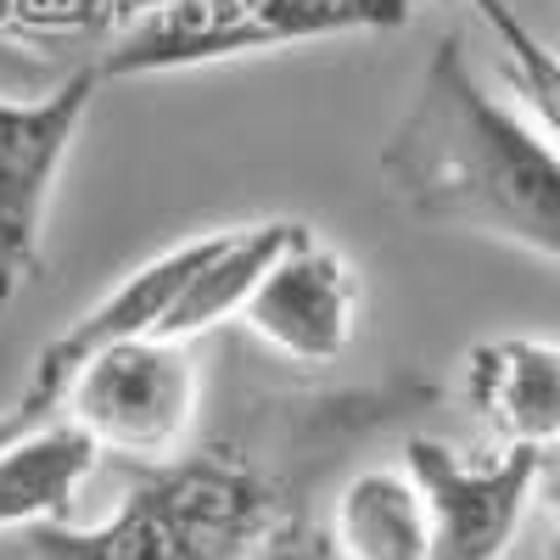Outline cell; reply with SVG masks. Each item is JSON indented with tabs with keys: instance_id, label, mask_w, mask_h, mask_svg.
I'll return each mask as SVG.
<instances>
[{
	"instance_id": "6da1fadb",
	"label": "cell",
	"mask_w": 560,
	"mask_h": 560,
	"mask_svg": "<svg viewBox=\"0 0 560 560\" xmlns=\"http://www.w3.org/2000/svg\"><path fill=\"white\" fill-rule=\"evenodd\" d=\"M382 174L415 219L560 269V147L522 102L482 84L454 34L420 68L382 147Z\"/></svg>"
},
{
	"instance_id": "7a4b0ae2",
	"label": "cell",
	"mask_w": 560,
	"mask_h": 560,
	"mask_svg": "<svg viewBox=\"0 0 560 560\" xmlns=\"http://www.w3.org/2000/svg\"><path fill=\"white\" fill-rule=\"evenodd\" d=\"M264 488L236 459L147 465L96 533L68 522L18 533L12 560H247L264 538Z\"/></svg>"
},
{
	"instance_id": "3957f363",
	"label": "cell",
	"mask_w": 560,
	"mask_h": 560,
	"mask_svg": "<svg viewBox=\"0 0 560 560\" xmlns=\"http://www.w3.org/2000/svg\"><path fill=\"white\" fill-rule=\"evenodd\" d=\"M415 0H152L96 62L102 79H163L314 39L398 34Z\"/></svg>"
},
{
	"instance_id": "277c9868",
	"label": "cell",
	"mask_w": 560,
	"mask_h": 560,
	"mask_svg": "<svg viewBox=\"0 0 560 560\" xmlns=\"http://www.w3.org/2000/svg\"><path fill=\"white\" fill-rule=\"evenodd\" d=\"M197 359L191 342L174 337H140L118 342L73 370L62 387V415L79 432H90L102 454H124L135 465H168L185 448L197 415Z\"/></svg>"
},
{
	"instance_id": "5b68a950",
	"label": "cell",
	"mask_w": 560,
	"mask_h": 560,
	"mask_svg": "<svg viewBox=\"0 0 560 560\" xmlns=\"http://www.w3.org/2000/svg\"><path fill=\"white\" fill-rule=\"evenodd\" d=\"M102 84V68L90 62L39 96H0V314L39 275L57 179L79 147V129Z\"/></svg>"
},
{
	"instance_id": "8992f818",
	"label": "cell",
	"mask_w": 560,
	"mask_h": 560,
	"mask_svg": "<svg viewBox=\"0 0 560 560\" xmlns=\"http://www.w3.org/2000/svg\"><path fill=\"white\" fill-rule=\"evenodd\" d=\"M544 459L533 448H488L459 454L438 438H415L404 448L409 477L427 493L432 516V560H504L538 499Z\"/></svg>"
},
{
	"instance_id": "52a82bcc",
	"label": "cell",
	"mask_w": 560,
	"mask_h": 560,
	"mask_svg": "<svg viewBox=\"0 0 560 560\" xmlns=\"http://www.w3.org/2000/svg\"><path fill=\"white\" fill-rule=\"evenodd\" d=\"M359 275L342 247L298 219L287 247L275 253V264L258 275L253 298L242 303V325L280 359L292 364H331L353 348L359 337Z\"/></svg>"
},
{
	"instance_id": "ba28073f",
	"label": "cell",
	"mask_w": 560,
	"mask_h": 560,
	"mask_svg": "<svg viewBox=\"0 0 560 560\" xmlns=\"http://www.w3.org/2000/svg\"><path fill=\"white\" fill-rule=\"evenodd\" d=\"M208 236H213V230L163 247L158 258H147L140 269H129L102 303H90V308L68 325V331H57L51 342L39 348L23 398L39 404V409H57V404H62V387L73 382V370H79L84 359H96V353H107V348H118V342L163 337V325H168V314H174V303H179V292H185V280L197 275V264H202V253H208Z\"/></svg>"
},
{
	"instance_id": "9c48e42d",
	"label": "cell",
	"mask_w": 560,
	"mask_h": 560,
	"mask_svg": "<svg viewBox=\"0 0 560 560\" xmlns=\"http://www.w3.org/2000/svg\"><path fill=\"white\" fill-rule=\"evenodd\" d=\"M459 393L499 448H560V342L555 337H488L465 353Z\"/></svg>"
},
{
	"instance_id": "30bf717a",
	"label": "cell",
	"mask_w": 560,
	"mask_h": 560,
	"mask_svg": "<svg viewBox=\"0 0 560 560\" xmlns=\"http://www.w3.org/2000/svg\"><path fill=\"white\" fill-rule=\"evenodd\" d=\"M96 465H102V448L62 409L23 427L0 448V544L34 527L68 522V510L84 493V482L96 477Z\"/></svg>"
},
{
	"instance_id": "8fae6325",
	"label": "cell",
	"mask_w": 560,
	"mask_h": 560,
	"mask_svg": "<svg viewBox=\"0 0 560 560\" xmlns=\"http://www.w3.org/2000/svg\"><path fill=\"white\" fill-rule=\"evenodd\" d=\"M325 538L342 560H432V516L427 493L409 477V465H364L337 499Z\"/></svg>"
},
{
	"instance_id": "7c38bea8",
	"label": "cell",
	"mask_w": 560,
	"mask_h": 560,
	"mask_svg": "<svg viewBox=\"0 0 560 560\" xmlns=\"http://www.w3.org/2000/svg\"><path fill=\"white\" fill-rule=\"evenodd\" d=\"M292 224L298 219H258V224H242V230H213L197 275L185 280V292H179V303H174V314L163 325V337L197 342V337L213 331V325L236 319L242 303L258 287V275L275 264L280 247H287Z\"/></svg>"
},
{
	"instance_id": "4fadbf2b",
	"label": "cell",
	"mask_w": 560,
	"mask_h": 560,
	"mask_svg": "<svg viewBox=\"0 0 560 560\" xmlns=\"http://www.w3.org/2000/svg\"><path fill=\"white\" fill-rule=\"evenodd\" d=\"M471 7L482 12V23H488L493 39H499L504 73H510L516 102L555 135V147H560V51L533 34V23L510 7V0H471Z\"/></svg>"
},
{
	"instance_id": "5bb4252c",
	"label": "cell",
	"mask_w": 560,
	"mask_h": 560,
	"mask_svg": "<svg viewBox=\"0 0 560 560\" xmlns=\"http://www.w3.org/2000/svg\"><path fill=\"white\" fill-rule=\"evenodd\" d=\"M253 560H342V555L325 533H269L253 549Z\"/></svg>"
},
{
	"instance_id": "9a60e30c",
	"label": "cell",
	"mask_w": 560,
	"mask_h": 560,
	"mask_svg": "<svg viewBox=\"0 0 560 560\" xmlns=\"http://www.w3.org/2000/svg\"><path fill=\"white\" fill-rule=\"evenodd\" d=\"M544 499H549V522H555V560H560V448L544 459V477H538Z\"/></svg>"
},
{
	"instance_id": "2e32d148",
	"label": "cell",
	"mask_w": 560,
	"mask_h": 560,
	"mask_svg": "<svg viewBox=\"0 0 560 560\" xmlns=\"http://www.w3.org/2000/svg\"><path fill=\"white\" fill-rule=\"evenodd\" d=\"M39 415H51V409H39V404H28V398H18L12 409H0V448H7V443H12L23 427H34Z\"/></svg>"
},
{
	"instance_id": "e0dca14e",
	"label": "cell",
	"mask_w": 560,
	"mask_h": 560,
	"mask_svg": "<svg viewBox=\"0 0 560 560\" xmlns=\"http://www.w3.org/2000/svg\"><path fill=\"white\" fill-rule=\"evenodd\" d=\"M45 12H51L45 0H0V34L18 28V23H28V18H45Z\"/></svg>"
}]
</instances>
